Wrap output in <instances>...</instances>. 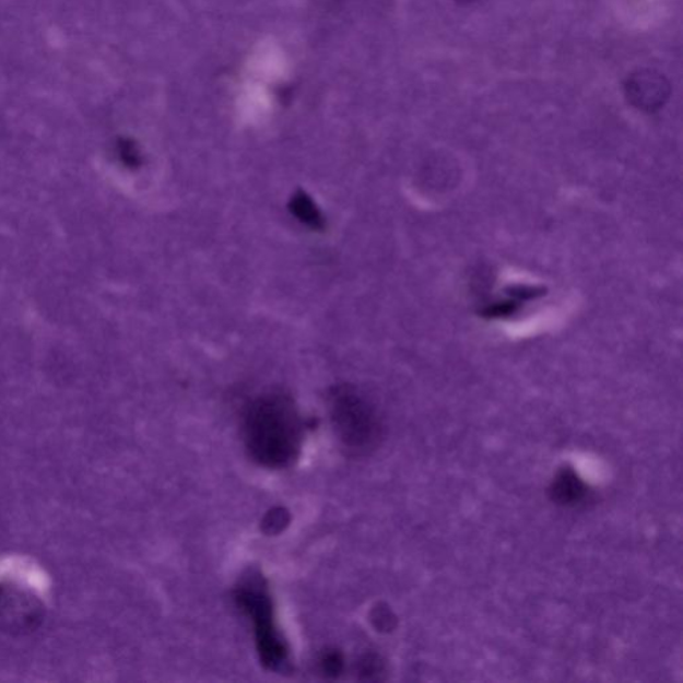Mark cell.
I'll use <instances>...</instances> for the list:
<instances>
[{
  "instance_id": "1",
  "label": "cell",
  "mask_w": 683,
  "mask_h": 683,
  "mask_svg": "<svg viewBox=\"0 0 683 683\" xmlns=\"http://www.w3.org/2000/svg\"><path fill=\"white\" fill-rule=\"evenodd\" d=\"M244 437L247 451L261 467H292L304 443V422L293 399L282 392L254 399L246 409Z\"/></svg>"
},
{
  "instance_id": "2",
  "label": "cell",
  "mask_w": 683,
  "mask_h": 683,
  "mask_svg": "<svg viewBox=\"0 0 683 683\" xmlns=\"http://www.w3.org/2000/svg\"><path fill=\"white\" fill-rule=\"evenodd\" d=\"M329 409L338 439L354 455H366L376 449L382 438V423L377 410L349 385L330 391Z\"/></svg>"
},
{
  "instance_id": "3",
  "label": "cell",
  "mask_w": 683,
  "mask_h": 683,
  "mask_svg": "<svg viewBox=\"0 0 683 683\" xmlns=\"http://www.w3.org/2000/svg\"><path fill=\"white\" fill-rule=\"evenodd\" d=\"M235 601L252 622L259 657L264 667L271 670L285 668L288 662L287 646L275 626L273 602L262 579L251 578L240 585Z\"/></svg>"
},
{
  "instance_id": "4",
  "label": "cell",
  "mask_w": 683,
  "mask_h": 683,
  "mask_svg": "<svg viewBox=\"0 0 683 683\" xmlns=\"http://www.w3.org/2000/svg\"><path fill=\"white\" fill-rule=\"evenodd\" d=\"M46 609L32 588L20 582H0V632L24 637L44 625Z\"/></svg>"
},
{
  "instance_id": "5",
  "label": "cell",
  "mask_w": 683,
  "mask_h": 683,
  "mask_svg": "<svg viewBox=\"0 0 683 683\" xmlns=\"http://www.w3.org/2000/svg\"><path fill=\"white\" fill-rule=\"evenodd\" d=\"M625 95L632 106L640 111L660 110L670 96V83L661 72L638 70L627 78Z\"/></svg>"
},
{
  "instance_id": "6",
  "label": "cell",
  "mask_w": 683,
  "mask_h": 683,
  "mask_svg": "<svg viewBox=\"0 0 683 683\" xmlns=\"http://www.w3.org/2000/svg\"><path fill=\"white\" fill-rule=\"evenodd\" d=\"M288 210L292 211L296 221L301 222L314 232H320L326 226L325 216L322 211L319 210L316 202L311 197H308L305 191H296L290 199Z\"/></svg>"
},
{
  "instance_id": "7",
  "label": "cell",
  "mask_w": 683,
  "mask_h": 683,
  "mask_svg": "<svg viewBox=\"0 0 683 683\" xmlns=\"http://www.w3.org/2000/svg\"><path fill=\"white\" fill-rule=\"evenodd\" d=\"M552 493L554 499H557L560 504L570 505L576 504L577 501L584 497L585 488L576 474L572 473V471H564L554 481Z\"/></svg>"
},
{
  "instance_id": "8",
  "label": "cell",
  "mask_w": 683,
  "mask_h": 683,
  "mask_svg": "<svg viewBox=\"0 0 683 683\" xmlns=\"http://www.w3.org/2000/svg\"><path fill=\"white\" fill-rule=\"evenodd\" d=\"M322 667L326 673L337 675L342 672L343 660L340 652H328L323 657Z\"/></svg>"
},
{
  "instance_id": "9",
  "label": "cell",
  "mask_w": 683,
  "mask_h": 683,
  "mask_svg": "<svg viewBox=\"0 0 683 683\" xmlns=\"http://www.w3.org/2000/svg\"><path fill=\"white\" fill-rule=\"evenodd\" d=\"M456 2L459 4H471V3L479 2V0H456Z\"/></svg>"
}]
</instances>
